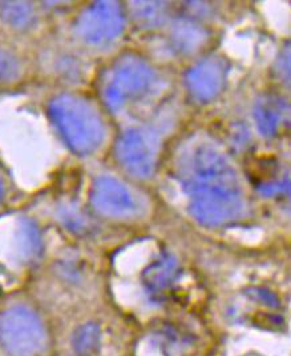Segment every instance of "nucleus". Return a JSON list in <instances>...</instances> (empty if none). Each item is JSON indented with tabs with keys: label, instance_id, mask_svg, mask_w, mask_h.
Instances as JSON below:
<instances>
[{
	"label": "nucleus",
	"instance_id": "obj_1",
	"mask_svg": "<svg viewBox=\"0 0 291 356\" xmlns=\"http://www.w3.org/2000/svg\"><path fill=\"white\" fill-rule=\"evenodd\" d=\"M182 184L190 197V213L198 222L217 226L237 220L244 208L232 165L209 145H198L182 157Z\"/></svg>",
	"mask_w": 291,
	"mask_h": 356
},
{
	"label": "nucleus",
	"instance_id": "obj_2",
	"mask_svg": "<svg viewBox=\"0 0 291 356\" xmlns=\"http://www.w3.org/2000/svg\"><path fill=\"white\" fill-rule=\"evenodd\" d=\"M49 113L67 145L80 156L102 145L104 125L96 109L72 95H61L49 105Z\"/></svg>",
	"mask_w": 291,
	"mask_h": 356
},
{
	"label": "nucleus",
	"instance_id": "obj_3",
	"mask_svg": "<svg viewBox=\"0 0 291 356\" xmlns=\"http://www.w3.org/2000/svg\"><path fill=\"white\" fill-rule=\"evenodd\" d=\"M0 343L11 356L39 355L47 344L43 322L29 307H11L0 315Z\"/></svg>",
	"mask_w": 291,
	"mask_h": 356
},
{
	"label": "nucleus",
	"instance_id": "obj_4",
	"mask_svg": "<svg viewBox=\"0 0 291 356\" xmlns=\"http://www.w3.org/2000/svg\"><path fill=\"white\" fill-rule=\"evenodd\" d=\"M150 79L152 72L144 61L134 58L120 60L104 92L107 104L112 109L121 108L125 102L143 93Z\"/></svg>",
	"mask_w": 291,
	"mask_h": 356
},
{
	"label": "nucleus",
	"instance_id": "obj_5",
	"mask_svg": "<svg viewBox=\"0 0 291 356\" xmlns=\"http://www.w3.org/2000/svg\"><path fill=\"white\" fill-rule=\"evenodd\" d=\"M118 161L136 177H148L157 161V143L143 129H128L117 144Z\"/></svg>",
	"mask_w": 291,
	"mask_h": 356
},
{
	"label": "nucleus",
	"instance_id": "obj_6",
	"mask_svg": "<svg viewBox=\"0 0 291 356\" xmlns=\"http://www.w3.org/2000/svg\"><path fill=\"white\" fill-rule=\"evenodd\" d=\"M123 29V14L115 1H97L77 19V33L91 44L116 38Z\"/></svg>",
	"mask_w": 291,
	"mask_h": 356
},
{
	"label": "nucleus",
	"instance_id": "obj_7",
	"mask_svg": "<svg viewBox=\"0 0 291 356\" xmlns=\"http://www.w3.org/2000/svg\"><path fill=\"white\" fill-rule=\"evenodd\" d=\"M92 205L104 216L127 218L136 213V202L131 192L116 178H97L91 191Z\"/></svg>",
	"mask_w": 291,
	"mask_h": 356
},
{
	"label": "nucleus",
	"instance_id": "obj_8",
	"mask_svg": "<svg viewBox=\"0 0 291 356\" xmlns=\"http://www.w3.org/2000/svg\"><path fill=\"white\" fill-rule=\"evenodd\" d=\"M225 74V65L221 60H204L190 71L187 83L197 99L206 102L219 95L223 87Z\"/></svg>",
	"mask_w": 291,
	"mask_h": 356
},
{
	"label": "nucleus",
	"instance_id": "obj_9",
	"mask_svg": "<svg viewBox=\"0 0 291 356\" xmlns=\"http://www.w3.org/2000/svg\"><path fill=\"white\" fill-rule=\"evenodd\" d=\"M288 105L278 97H266L257 104V121L266 136H277L288 125Z\"/></svg>",
	"mask_w": 291,
	"mask_h": 356
},
{
	"label": "nucleus",
	"instance_id": "obj_10",
	"mask_svg": "<svg viewBox=\"0 0 291 356\" xmlns=\"http://www.w3.org/2000/svg\"><path fill=\"white\" fill-rule=\"evenodd\" d=\"M177 265L172 257L162 258L149 267L144 274V282L152 291L166 289L175 280Z\"/></svg>",
	"mask_w": 291,
	"mask_h": 356
},
{
	"label": "nucleus",
	"instance_id": "obj_11",
	"mask_svg": "<svg viewBox=\"0 0 291 356\" xmlns=\"http://www.w3.org/2000/svg\"><path fill=\"white\" fill-rule=\"evenodd\" d=\"M100 343V327L96 323H86L73 334L72 346L79 355H87L95 351Z\"/></svg>",
	"mask_w": 291,
	"mask_h": 356
},
{
	"label": "nucleus",
	"instance_id": "obj_12",
	"mask_svg": "<svg viewBox=\"0 0 291 356\" xmlns=\"http://www.w3.org/2000/svg\"><path fill=\"white\" fill-rule=\"evenodd\" d=\"M278 175H279V163L274 159L261 157L250 165V176L253 179H255L257 185L262 188L266 186L272 188L276 182H278Z\"/></svg>",
	"mask_w": 291,
	"mask_h": 356
},
{
	"label": "nucleus",
	"instance_id": "obj_13",
	"mask_svg": "<svg viewBox=\"0 0 291 356\" xmlns=\"http://www.w3.org/2000/svg\"><path fill=\"white\" fill-rule=\"evenodd\" d=\"M17 245L19 250L24 257H33L40 250V238L36 227L33 223L29 221H24L22 226L19 227V234H17Z\"/></svg>",
	"mask_w": 291,
	"mask_h": 356
},
{
	"label": "nucleus",
	"instance_id": "obj_14",
	"mask_svg": "<svg viewBox=\"0 0 291 356\" xmlns=\"http://www.w3.org/2000/svg\"><path fill=\"white\" fill-rule=\"evenodd\" d=\"M3 17L11 26H24L31 19V8L27 3H6Z\"/></svg>",
	"mask_w": 291,
	"mask_h": 356
},
{
	"label": "nucleus",
	"instance_id": "obj_15",
	"mask_svg": "<svg viewBox=\"0 0 291 356\" xmlns=\"http://www.w3.org/2000/svg\"><path fill=\"white\" fill-rule=\"evenodd\" d=\"M1 195H3V188H1V184H0V200H1Z\"/></svg>",
	"mask_w": 291,
	"mask_h": 356
}]
</instances>
